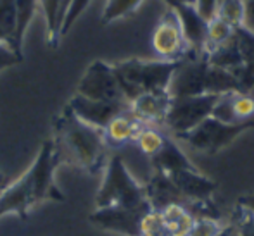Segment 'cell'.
<instances>
[{"label":"cell","mask_w":254,"mask_h":236,"mask_svg":"<svg viewBox=\"0 0 254 236\" xmlns=\"http://www.w3.org/2000/svg\"><path fill=\"white\" fill-rule=\"evenodd\" d=\"M242 28L254 35V0H244V21Z\"/></svg>","instance_id":"34"},{"label":"cell","mask_w":254,"mask_h":236,"mask_svg":"<svg viewBox=\"0 0 254 236\" xmlns=\"http://www.w3.org/2000/svg\"><path fill=\"white\" fill-rule=\"evenodd\" d=\"M175 10L178 14L182 30H184V37L187 40L190 52L202 53L204 42H206L207 23L209 21L201 16L195 3H184V5H178Z\"/></svg>","instance_id":"16"},{"label":"cell","mask_w":254,"mask_h":236,"mask_svg":"<svg viewBox=\"0 0 254 236\" xmlns=\"http://www.w3.org/2000/svg\"><path fill=\"white\" fill-rule=\"evenodd\" d=\"M59 166L56 157V145L54 140H45L42 143L38 155L35 162L28 167V176H30L31 187H33L35 203L42 202H64L66 196L64 193L57 188L56 181H54V171Z\"/></svg>","instance_id":"7"},{"label":"cell","mask_w":254,"mask_h":236,"mask_svg":"<svg viewBox=\"0 0 254 236\" xmlns=\"http://www.w3.org/2000/svg\"><path fill=\"white\" fill-rule=\"evenodd\" d=\"M216 16L232 28L242 26L244 21V0H223L218 3Z\"/></svg>","instance_id":"27"},{"label":"cell","mask_w":254,"mask_h":236,"mask_svg":"<svg viewBox=\"0 0 254 236\" xmlns=\"http://www.w3.org/2000/svg\"><path fill=\"white\" fill-rule=\"evenodd\" d=\"M140 236H173L159 210H147L140 219Z\"/></svg>","instance_id":"28"},{"label":"cell","mask_w":254,"mask_h":236,"mask_svg":"<svg viewBox=\"0 0 254 236\" xmlns=\"http://www.w3.org/2000/svg\"><path fill=\"white\" fill-rule=\"evenodd\" d=\"M90 2L92 0H71L69 7H67V10H66V16H64L63 26H61V38L69 33L73 24L76 23V19L83 14V10L87 9Z\"/></svg>","instance_id":"31"},{"label":"cell","mask_w":254,"mask_h":236,"mask_svg":"<svg viewBox=\"0 0 254 236\" xmlns=\"http://www.w3.org/2000/svg\"><path fill=\"white\" fill-rule=\"evenodd\" d=\"M213 117L227 124L254 121V92H228L220 95L213 109Z\"/></svg>","instance_id":"12"},{"label":"cell","mask_w":254,"mask_h":236,"mask_svg":"<svg viewBox=\"0 0 254 236\" xmlns=\"http://www.w3.org/2000/svg\"><path fill=\"white\" fill-rule=\"evenodd\" d=\"M170 178L173 180V183L177 185L178 191L182 193L185 203L211 200L213 198L214 189H216V183L199 173L197 167L180 171V173H177V174H171Z\"/></svg>","instance_id":"14"},{"label":"cell","mask_w":254,"mask_h":236,"mask_svg":"<svg viewBox=\"0 0 254 236\" xmlns=\"http://www.w3.org/2000/svg\"><path fill=\"white\" fill-rule=\"evenodd\" d=\"M228 92H244L239 80L230 71L214 67L207 62L204 53L190 52L175 71L170 85L173 96L223 95Z\"/></svg>","instance_id":"2"},{"label":"cell","mask_w":254,"mask_h":236,"mask_svg":"<svg viewBox=\"0 0 254 236\" xmlns=\"http://www.w3.org/2000/svg\"><path fill=\"white\" fill-rule=\"evenodd\" d=\"M232 224L235 226L239 236H254V214L241 203H237Z\"/></svg>","instance_id":"30"},{"label":"cell","mask_w":254,"mask_h":236,"mask_svg":"<svg viewBox=\"0 0 254 236\" xmlns=\"http://www.w3.org/2000/svg\"><path fill=\"white\" fill-rule=\"evenodd\" d=\"M17 26L16 0H0V44L10 47Z\"/></svg>","instance_id":"25"},{"label":"cell","mask_w":254,"mask_h":236,"mask_svg":"<svg viewBox=\"0 0 254 236\" xmlns=\"http://www.w3.org/2000/svg\"><path fill=\"white\" fill-rule=\"evenodd\" d=\"M76 94L85 98L101 100V102H128L113 66L104 60H94L88 66L78 83Z\"/></svg>","instance_id":"9"},{"label":"cell","mask_w":254,"mask_h":236,"mask_svg":"<svg viewBox=\"0 0 254 236\" xmlns=\"http://www.w3.org/2000/svg\"><path fill=\"white\" fill-rule=\"evenodd\" d=\"M235 28H232L228 23H225L223 19H220L218 16H214L213 19H209L207 23V31H206V42H204V50L202 53L213 52L214 48L221 47L223 44H227L232 37H234Z\"/></svg>","instance_id":"23"},{"label":"cell","mask_w":254,"mask_h":236,"mask_svg":"<svg viewBox=\"0 0 254 236\" xmlns=\"http://www.w3.org/2000/svg\"><path fill=\"white\" fill-rule=\"evenodd\" d=\"M144 189L152 210H161L175 202H185L182 193L178 191L177 185L173 183V180L161 171L154 169L151 180L144 185Z\"/></svg>","instance_id":"17"},{"label":"cell","mask_w":254,"mask_h":236,"mask_svg":"<svg viewBox=\"0 0 254 236\" xmlns=\"http://www.w3.org/2000/svg\"><path fill=\"white\" fill-rule=\"evenodd\" d=\"M164 224L173 236H190L195 224V216L185 202H175L159 210Z\"/></svg>","instance_id":"20"},{"label":"cell","mask_w":254,"mask_h":236,"mask_svg":"<svg viewBox=\"0 0 254 236\" xmlns=\"http://www.w3.org/2000/svg\"><path fill=\"white\" fill-rule=\"evenodd\" d=\"M23 59L24 57H19L17 53H14L7 45L0 44V73L9 69V67H14V66H17V64H21Z\"/></svg>","instance_id":"32"},{"label":"cell","mask_w":254,"mask_h":236,"mask_svg":"<svg viewBox=\"0 0 254 236\" xmlns=\"http://www.w3.org/2000/svg\"><path fill=\"white\" fill-rule=\"evenodd\" d=\"M40 0H16V12H17V26L16 33H14L12 44H10V50L17 53L19 57L23 55V42L26 37V31L30 28V23L33 21L35 14H37V7Z\"/></svg>","instance_id":"21"},{"label":"cell","mask_w":254,"mask_h":236,"mask_svg":"<svg viewBox=\"0 0 254 236\" xmlns=\"http://www.w3.org/2000/svg\"><path fill=\"white\" fill-rule=\"evenodd\" d=\"M151 47L161 60H184L190 53L189 44L184 37L180 19L175 9L168 7L157 24L154 26L152 37H151Z\"/></svg>","instance_id":"8"},{"label":"cell","mask_w":254,"mask_h":236,"mask_svg":"<svg viewBox=\"0 0 254 236\" xmlns=\"http://www.w3.org/2000/svg\"><path fill=\"white\" fill-rule=\"evenodd\" d=\"M225 228H227V223L223 219L195 217V224L190 236H220Z\"/></svg>","instance_id":"29"},{"label":"cell","mask_w":254,"mask_h":236,"mask_svg":"<svg viewBox=\"0 0 254 236\" xmlns=\"http://www.w3.org/2000/svg\"><path fill=\"white\" fill-rule=\"evenodd\" d=\"M234 37L237 40L239 50L242 55V66L234 73L239 80L242 90L254 92V35L249 33L246 28H235Z\"/></svg>","instance_id":"18"},{"label":"cell","mask_w":254,"mask_h":236,"mask_svg":"<svg viewBox=\"0 0 254 236\" xmlns=\"http://www.w3.org/2000/svg\"><path fill=\"white\" fill-rule=\"evenodd\" d=\"M152 167L156 171H161V173L168 174H177L180 171L185 169H194V164L189 160V157L184 153V150L178 146V143L171 138H168V142L164 143V146L161 148V152L157 155H154L151 159Z\"/></svg>","instance_id":"19"},{"label":"cell","mask_w":254,"mask_h":236,"mask_svg":"<svg viewBox=\"0 0 254 236\" xmlns=\"http://www.w3.org/2000/svg\"><path fill=\"white\" fill-rule=\"evenodd\" d=\"M145 212L121 209V207H101L88 216L92 224L104 231L123 236H140V219Z\"/></svg>","instance_id":"10"},{"label":"cell","mask_w":254,"mask_h":236,"mask_svg":"<svg viewBox=\"0 0 254 236\" xmlns=\"http://www.w3.org/2000/svg\"><path fill=\"white\" fill-rule=\"evenodd\" d=\"M220 95H197V96H171V105L168 110L164 130L170 131L173 137H182L202 121L213 116Z\"/></svg>","instance_id":"5"},{"label":"cell","mask_w":254,"mask_h":236,"mask_svg":"<svg viewBox=\"0 0 254 236\" xmlns=\"http://www.w3.org/2000/svg\"><path fill=\"white\" fill-rule=\"evenodd\" d=\"M241 205H244L246 209H249L254 214V193H249V195H244L241 200H239Z\"/></svg>","instance_id":"35"},{"label":"cell","mask_w":254,"mask_h":236,"mask_svg":"<svg viewBox=\"0 0 254 236\" xmlns=\"http://www.w3.org/2000/svg\"><path fill=\"white\" fill-rule=\"evenodd\" d=\"M220 236H239V233H237V230H235L234 224L228 223V224H227V228H225L223 233H221Z\"/></svg>","instance_id":"37"},{"label":"cell","mask_w":254,"mask_h":236,"mask_svg":"<svg viewBox=\"0 0 254 236\" xmlns=\"http://www.w3.org/2000/svg\"><path fill=\"white\" fill-rule=\"evenodd\" d=\"M220 2H223V0H218V3H220Z\"/></svg>","instance_id":"39"},{"label":"cell","mask_w":254,"mask_h":236,"mask_svg":"<svg viewBox=\"0 0 254 236\" xmlns=\"http://www.w3.org/2000/svg\"><path fill=\"white\" fill-rule=\"evenodd\" d=\"M95 203H97V209L121 207V209L137 210V212L151 210L144 187L131 176L123 159L118 153H114L107 160L106 174H104V181L99 188Z\"/></svg>","instance_id":"4"},{"label":"cell","mask_w":254,"mask_h":236,"mask_svg":"<svg viewBox=\"0 0 254 236\" xmlns=\"http://www.w3.org/2000/svg\"><path fill=\"white\" fill-rule=\"evenodd\" d=\"M195 7L201 12V16L204 19H213L216 16V9H218V0H195Z\"/></svg>","instance_id":"33"},{"label":"cell","mask_w":254,"mask_h":236,"mask_svg":"<svg viewBox=\"0 0 254 236\" xmlns=\"http://www.w3.org/2000/svg\"><path fill=\"white\" fill-rule=\"evenodd\" d=\"M182 60H140L128 59L113 66L120 87L128 102L142 94H170L175 71Z\"/></svg>","instance_id":"3"},{"label":"cell","mask_w":254,"mask_h":236,"mask_svg":"<svg viewBox=\"0 0 254 236\" xmlns=\"http://www.w3.org/2000/svg\"><path fill=\"white\" fill-rule=\"evenodd\" d=\"M168 3L170 9H177L178 5H184V3H195V0H164Z\"/></svg>","instance_id":"36"},{"label":"cell","mask_w":254,"mask_h":236,"mask_svg":"<svg viewBox=\"0 0 254 236\" xmlns=\"http://www.w3.org/2000/svg\"><path fill=\"white\" fill-rule=\"evenodd\" d=\"M2 183H3V176L0 174V188H2Z\"/></svg>","instance_id":"38"},{"label":"cell","mask_w":254,"mask_h":236,"mask_svg":"<svg viewBox=\"0 0 254 236\" xmlns=\"http://www.w3.org/2000/svg\"><path fill=\"white\" fill-rule=\"evenodd\" d=\"M144 126L145 124H142L138 119H135L131 116L130 109H128L125 112L114 116L106 124V128L102 130L104 142H106L107 148H121V146L128 145V143H133L138 131Z\"/></svg>","instance_id":"15"},{"label":"cell","mask_w":254,"mask_h":236,"mask_svg":"<svg viewBox=\"0 0 254 236\" xmlns=\"http://www.w3.org/2000/svg\"><path fill=\"white\" fill-rule=\"evenodd\" d=\"M73 114L80 117L83 123L90 124L94 128L104 130L106 124L113 119L114 116L125 112L130 109L128 102H101V100H90L85 96L74 94L73 98L67 103Z\"/></svg>","instance_id":"11"},{"label":"cell","mask_w":254,"mask_h":236,"mask_svg":"<svg viewBox=\"0 0 254 236\" xmlns=\"http://www.w3.org/2000/svg\"><path fill=\"white\" fill-rule=\"evenodd\" d=\"M170 105V94H142L130 102V112L145 126H157L164 130Z\"/></svg>","instance_id":"13"},{"label":"cell","mask_w":254,"mask_h":236,"mask_svg":"<svg viewBox=\"0 0 254 236\" xmlns=\"http://www.w3.org/2000/svg\"><path fill=\"white\" fill-rule=\"evenodd\" d=\"M168 135L164 133L163 128L157 126H144L138 131L137 138H135L133 145H137V148L144 153L145 157L152 159L154 155L161 152V148L164 146V143L168 142Z\"/></svg>","instance_id":"22"},{"label":"cell","mask_w":254,"mask_h":236,"mask_svg":"<svg viewBox=\"0 0 254 236\" xmlns=\"http://www.w3.org/2000/svg\"><path fill=\"white\" fill-rule=\"evenodd\" d=\"M253 126L254 121L242 124H227L211 116L192 131L178 137V140L185 142L189 146H192V148L201 153L214 155V153L221 152L225 146H228L235 138H239L244 131H248Z\"/></svg>","instance_id":"6"},{"label":"cell","mask_w":254,"mask_h":236,"mask_svg":"<svg viewBox=\"0 0 254 236\" xmlns=\"http://www.w3.org/2000/svg\"><path fill=\"white\" fill-rule=\"evenodd\" d=\"M54 133L59 164H69L88 174H97L102 169L107 153L102 130L83 123L66 105L54 121Z\"/></svg>","instance_id":"1"},{"label":"cell","mask_w":254,"mask_h":236,"mask_svg":"<svg viewBox=\"0 0 254 236\" xmlns=\"http://www.w3.org/2000/svg\"><path fill=\"white\" fill-rule=\"evenodd\" d=\"M142 2L144 0H107L106 9H104L101 17V24L107 26L114 21H120L123 17L130 16L131 12H135L140 7Z\"/></svg>","instance_id":"26"},{"label":"cell","mask_w":254,"mask_h":236,"mask_svg":"<svg viewBox=\"0 0 254 236\" xmlns=\"http://www.w3.org/2000/svg\"><path fill=\"white\" fill-rule=\"evenodd\" d=\"M44 16L47 21V40L56 48L61 42V7L63 0H40Z\"/></svg>","instance_id":"24"}]
</instances>
